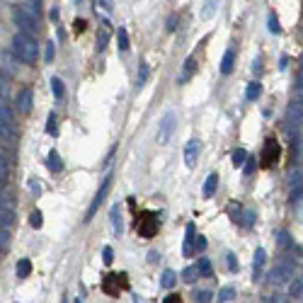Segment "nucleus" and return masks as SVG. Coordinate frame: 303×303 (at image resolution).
<instances>
[{
  "label": "nucleus",
  "mask_w": 303,
  "mask_h": 303,
  "mask_svg": "<svg viewBox=\"0 0 303 303\" xmlns=\"http://www.w3.org/2000/svg\"><path fill=\"white\" fill-rule=\"evenodd\" d=\"M276 235H279V245H281V248H289V245H293L286 231H279V233H276Z\"/></svg>",
  "instance_id": "obj_44"
},
{
  "label": "nucleus",
  "mask_w": 303,
  "mask_h": 303,
  "mask_svg": "<svg viewBox=\"0 0 303 303\" xmlns=\"http://www.w3.org/2000/svg\"><path fill=\"white\" fill-rule=\"evenodd\" d=\"M196 272H199V276H214V264H211V260L201 257V260L196 262Z\"/></svg>",
  "instance_id": "obj_18"
},
{
  "label": "nucleus",
  "mask_w": 303,
  "mask_h": 303,
  "mask_svg": "<svg viewBox=\"0 0 303 303\" xmlns=\"http://www.w3.org/2000/svg\"><path fill=\"white\" fill-rule=\"evenodd\" d=\"M260 95H262V85L257 83V80H252V83L248 85V90H245V97H248V99H257Z\"/></svg>",
  "instance_id": "obj_27"
},
{
  "label": "nucleus",
  "mask_w": 303,
  "mask_h": 303,
  "mask_svg": "<svg viewBox=\"0 0 303 303\" xmlns=\"http://www.w3.org/2000/svg\"><path fill=\"white\" fill-rule=\"evenodd\" d=\"M102 257H105V264H112V262H114V252H112L110 245H107V248L102 250Z\"/></svg>",
  "instance_id": "obj_48"
},
{
  "label": "nucleus",
  "mask_w": 303,
  "mask_h": 303,
  "mask_svg": "<svg viewBox=\"0 0 303 303\" xmlns=\"http://www.w3.org/2000/svg\"><path fill=\"white\" fill-rule=\"evenodd\" d=\"M112 223H114V231H117V233H122V231H124V226H122V219H119V207L112 209Z\"/></svg>",
  "instance_id": "obj_35"
},
{
  "label": "nucleus",
  "mask_w": 303,
  "mask_h": 303,
  "mask_svg": "<svg viewBox=\"0 0 303 303\" xmlns=\"http://www.w3.org/2000/svg\"><path fill=\"white\" fill-rule=\"evenodd\" d=\"M102 289L107 291V293H112V296H117L122 289H126V274H110L105 279Z\"/></svg>",
  "instance_id": "obj_8"
},
{
  "label": "nucleus",
  "mask_w": 303,
  "mask_h": 303,
  "mask_svg": "<svg viewBox=\"0 0 303 303\" xmlns=\"http://www.w3.org/2000/svg\"><path fill=\"white\" fill-rule=\"evenodd\" d=\"M240 223H243L245 228H250V226L255 223V211H243V216H240Z\"/></svg>",
  "instance_id": "obj_39"
},
{
  "label": "nucleus",
  "mask_w": 303,
  "mask_h": 303,
  "mask_svg": "<svg viewBox=\"0 0 303 303\" xmlns=\"http://www.w3.org/2000/svg\"><path fill=\"white\" fill-rule=\"evenodd\" d=\"M281 158V146L276 143L274 138H267L264 146H262V155H260V165L262 167H274Z\"/></svg>",
  "instance_id": "obj_6"
},
{
  "label": "nucleus",
  "mask_w": 303,
  "mask_h": 303,
  "mask_svg": "<svg viewBox=\"0 0 303 303\" xmlns=\"http://www.w3.org/2000/svg\"><path fill=\"white\" fill-rule=\"evenodd\" d=\"M289 293L291 298H298V301H303V276L301 279H293L289 284Z\"/></svg>",
  "instance_id": "obj_19"
},
{
  "label": "nucleus",
  "mask_w": 303,
  "mask_h": 303,
  "mask_svg": "<svg viewBox=\"0 0 303 303\" xmlns=\"http://www.w3.org/2000/svg\"><path fill=\"white\" fill-rule=\"evenodd\" d=\"M219 301H223V303H228V301H233L235 298V289L233 286H223V289L219 291V296H216Z\"/></svg>",
  "instance_id": "obj_29"
},
{
  "label": "nucleus",
  "mask_w": 303,
  "mask_h": 303,
  "mask_svg": "<svg viewBox=\"0 0 303 303\" xmlns=\"http://www.w3.org/2000/svg\"><path fill=\"white\" fill-rule=\"evenodd\" d=\"M245 160H248V151H243V148H235V151L231 153V163H233L235 167H243V165H245Z\"/></svg>",
  "instance_id": "obj_21"
},
{
  "label": "nucleus",
  "mask_w": 303,
  "mask_h": 303,
  "mask_svg": "<svg viewBox=\"0 0 303 303\" xmlns=\"http://www.w3.org/2000/svg\"><path fill=\"white\" fill-rule=\"evenodd\" d=\"M117 39H119V51H129V34L124 27L117 29Z\"/></svg>",
  "instance_id": "obj_28"
},
{
  "label": "nucleus",
  "mask_w": 303,
  "mask_h": 303,
  "mask_svg": "<svg viewBox=\"0 0 303 303\" xmlns=\"http://www.w3.org/2000/svg\"><path fill=\"white\" fill-rule=\"evenodd\" d=\"M192 243H194V226H187V233H184V255H192Z\"/></svg>",
  "instance_id": "obj_26"
},
{
  "label": "nucleus",
  "mask_w": 303,
  "mask_h": 303,
  "mask_svg": "<svg viewBox=\"0 0 303 303\" xmlns=\"http://www.w3.org/2000/svg\"><path fill=\"white\" fill-rule=\"evenodd\" d=\"M13 49H15V56H17V61H22V63H34L37 61V56H39V46L37 42L25 34V32H17L13 39Z\"/></svg>",
  "instance_id": "obj_1"
},
{
  "label": "nucleus",
  "mask_w": 303,
  "mask_h": 303,
  "mask_svg": "<svg viewBox=\"0 0 303 303\" xmlns=\"http://www.w3.org/2000/svg\"><path fill=\"white\" fill-rule=\"evenodd\" d=\"M51 92H54L58 99L63 97V92H66V90H63V83H61L58 78H51Z\"/></svg>",
  "instance_id": "obj_36"
},
{
  "label": "nucleus",
  "mask_w": 303,
  "mask_h": 303,
  "mask_svg": "<svg viewBox=\"0 0 303 303\" xmlns=\"http://www.w3.org/2000/svg\"><path fill=\"white\" fill-rule=\"evenodd\" d=\"M29 223H32V228H42V223H44L42 211H34V214H32V219H29Z\"/></svg>",
  "instance_id": "obj_41"
},
{
  "label": "nucleus",
  "mask_w": 303,
  "mask_h": 303,
  "mask_svg": "<svg viewBox=\"0 0 303 303\" xmlns=\"http://www.w3.org/2000/svg\"><path fill=\"white\" fill-rule=\"evenodd\" d=\"M163 301H165V303H177V301H179V296H177V293H170V296H165Z\"/></svg>",
  "instance_id": "obj_52"
},
{
  "label": "nucleus",
  "mask_w": 303,
  "mask_h": 303,
  "mask_svg": "<svg viewBox=\"0 0 303 303\" xmlns=\"http://www.w3.org/2000/svg\"><path fill=\"white\" fill-rule=\"evenodd\" d=\"M54 46H56L54 42H49V44H46V54H44V58H46V63H51V61H54Z\"/></svg>",
  "instance_id": "obj_47"
},
{
  "label": "nucleus",
  "mask_w": 303,
  "mask_h": 303,
  "mask_svg": "<svg viewBox=\"0 0 303 303\" xmlns=\"http://www.w3.org/2000/svg\"><path fill=\"white\" fill-rule=\"evenodd\" d=\"M286 117H289V122H303V99H298V97L291 99Z\"/></svg>",
  "instance_id": "obj_11"
},
{
  "label": "nucleus",
  "mask_w": 303,
  "mask_h": 303,
  "mask_svg": "<svg viewBox=\"0 0 303 303\" xmlns=\"http://www.w3.org/2000/svg\"><path fill=\"white\" fill-rule=\"evenodd\" d=\"M13 141H15V126L5 124L0 119V143H13Z\"/></svg>",
  "instance_id": "obj_15"
},
{
  "label": "nucleus",
  "mask_w": 303,
  "mask_h": 303,
  "mask_svg": "<svg viewBox=\"0 0 303 303\" xmlns=\"http://www.w3.org/2000/svg\"><path fill=\"white\" fill-rule=\"evenodd\" d=\"M291 279H293V262H279V264H274V267L269 269V274H267V281L274 284V286L289 284Z\"/></svg>",
  "instance_id": "obj_5"
},
{
  "label": "nucleus",
  "mask_w": 303,
  "mask_h": 303,
  "mask_svg": "<svg viewBox=\"0 0 303 303\" xmlns=\"http://www.w3.org/2000/svg\"><path fill=\"white\" fill-rule=\"evenodd\" d=\"M194 248L199 250V252H204V250H207V238H201V235H199V238H196V243H194Z\"/></svg>",
  "instance_id": "obj_50"
},
{
  "label": "nucleus",
  "mask_w": 303,
  "mask_h": 303,
  "mask_svg": "<svg viewBox=\"0 0 303 303\" xmlns=\"http://www.w3.org/2000/svg\"><path fill=\"white\" fill-rule=\"evenodd\" d=\"M8 175H10V170H8V160L0 155V187H5V182H8Z\"/></svg>",
  "instance_id": "obj_33"
},
{
  "label": "nucleus",
  "mask_w": 303,
  "mask_h": 303,
  "mask_svg": "<svg viewBox=\"0 0 303 303\" xmlns=\"http://www.w3.org/2000/svg\"><path fill=\"white\" fill-rule=\"evenodd\" d=\"M194 301H199V303H209V301H214V293H211V291H196Z\"/></svg>",
  "instance_id": "obj_40"
},
{
  "label": "nucleus",
  "mask_w": 303,
  "mask_h": 303,
  "mask_svg": "<svg viewBox=\"0 0 303 303\" xmlns=\"http://www.w3.org/2000/svg\"><path fill=\"white\" fill-rule=\"evenodd\" d=\"M245 163H248V165L243 167V175H245V177H250V175H252V170H255V158H252V160H245Z\"/></svg>",
  "instance_id": "obj_49"
},
{
  "label": "nucleus",
  "mask_w": 303,
  "mask_h": 303,
  "mask_svg": "<svg viewBox=\"0 0 303 303\" xmlns=\"http://www.w3.org/2000/svg\"><path fill=\"white\" fill-rule=\"evenodd\" d=\"M15 272H17V279H27V276L32 274V262H29V260H20Z\"/></svg>",
  "instance_id": "obj_22"
},
{
  "label": "nucleus",
  "mask_w": 303,
  "mask_h": 303,
  "mask_svg": "<svg viewBox=\"0 0 303 303\" xmlns=\"http://www.w3.org/2000/svg\"><path fill=\"white\" fill-rule=\"evenodd\" d=\"M216 8H219V0H207V5H204V10H201V17L209 20L211 15L216 13Z\"/></svg>",
  "instance_id": "obj_31"
},
{
  "label": "nucleus",
  "mask_w": 303,
  "mask_h": 303,
  "mask_svg": "<svg viewBox=\"0 0 303 303\" xmlns=\"http://www.w3.org/2000/svg\"><path fill=\"white\" fill-rule=\"evenodd\" d=\"M110 187H112V177H107L102 184H99V189H97V194H95V199H92V204H90L87 214H85V223H90V219L97 214V209L105 204V199H107V194H110Z\"/></svg>",
  "instance_id": "obj_7"
},
{
  "label": "nucleus",
  "mask_w": 303,
  "mask_h": 303,
  "mask_svg": "<svg viewBox=\"0 0 303 303\" xmlns=\"http://www.w3.org/2000/svg\"><path fill=\"white\" fill-rule=\"evenodd\" d=\"M267 29H269L272 34H279V32H281V27H279V20H276L274 13H269V17H267Z\"/></svg>",
  "instance_id": "obj_32"
},
{
  "label": "nucleus",
  "mask_w": 303,
  "mask_h": 303,
  "mask_svg": "<svg viewBox=\"0 0 303 303\" xmlns=\"http://www.w3.org/2000/svg\"><path fill=\"white\" fill-rule=\"evenodd\" d=\"M252 68H255V73H257V75H260V73H262V66H260V58H255V63H252Z\"/></svg>",
  "instance_id": "obj_54"
},
{
  "label": "nucleus",
  "mask_w": 303,
  "mask_h": 303,
  "mask_svg": "<svg viewBox=\"0 0 303 303\" xmlns=\"http://www.w3.org/2000/svg\"><path fill=\"white\" fill-rule=\"evenodd\" d=\"M95 8H99L102 13H112V8H114V0H95Z\"/></svg>",
  "instance_id": "obj_38"
},
{
  "label": "nucleus",
  "mask_w": 303,
  "mask_h": 303,
  "mask_svg": "<svg viewBox=\"0 0 303 303\" xmlns=\"http://www.w3.org/2000/svg\"><path fill=\"white\" fill-rule=\"evenodd\" d=\"M85 27H87V22H85V20H75V22H73V32H75V34H83Z\"/></svg>",
  "instance_id": "obj_46"
},
{
  "label": "nucleus",
  "mask_w": 303,
  "mask_h": 303,
  "mask_svg": "<svg viewBox=\"0 0 303 303\" xmlns=\"http://www.w3.org/2000/svg\"><path fill=\"white\" fill-rule=\"evenodd\" d=\"M196 274H199V272H196V267H187V269L182 272V279L192 284V281H194V276H196Z\"/></svg>",
  "instance_id": "obj_43"
},
{
  "label": "nucleus",
  "mask_w": 303,
  "mask_h": 303,
  "mask_svg": "<svg viewBox=\"0 0 303 303\" xmlns=\"http://www.w3.org/2000/svg\"><path fill=\"white\" fill-rule=\"evenodd\" d=\"M0 119L5 122V124H10V126H15V112L5 105V102H0Z\"/></svg>",
  "instance_id": "obj_23"
},
{
  "label": "nucleus",
  "mask_w": 303,
  "mask_h": 303,
  "mask_svg": "<svg viewBox=\"0 0 303 303\" xmlns=\"http://www.w3.org/2000/svg\"><path fill=\"white\" fill-rule=\"evenodd\" d=\"M46 131H49L51 136H56V114H54V112L49 114V122H46Z\"/></svg>",
  "instance_id": "obj_45"
},
{
  "label": "nucleus",
  "mask_w": 303,
  "mask_h": 303,
  "mask_svg": "<svg viewBox=\"0 0 303 303\" xmlns=\"http://www.w3.org/2000/svg\"><path fill=\"white\" fill-rule=\"evenodd\" d=\"M49 170H51V172H58V170H63V160H61L58 151H49Z\"/></svg>",
  "instance_id": "obj_20"
},
{
  "label": "nucleus",
  "mask_w": 303,
  "mask_h": 303,
  "mask_svg": "<svg viewBox=\"0 0 303 303\" xmlns=\"http://www.w3.org/2000/svg\"><path fill=\"white\" fill-rule=\"evenodd\" d=\"M10 248V231L8 228H0V250Z\"/></svg>",
  "instance_id": "obj_37"
},
{
  "label": "nucleus",
  "mask_w": 303,
  "mask_h": 303,
  "mask_svg": "<svg viewBox=\"0 0 303 303\" xmlns=\"http://www.w3.org/2000/svg\"><path fill=\"white\" fill-rule=\"evenodd\" d=\"M264 262H267V252H264L262 248H257V250H255V276H260Z\"/></svg>",
  "instance_id": "obj_24"
},
{
  "label": "nucleus",
  "mask_w": 303,
  "mask_h": 303,
  "mask_svg": "<svg viewBox=\"0 0 303 303\" xmlns=\"http://www.w3.org/2000/svg\"><path fill=\"white\" fill-rule=\"evenodd\" d=\"M0 92H3V95L8 92V80H5V75H3V73H0Z\"/></svg>",
  "instance_id": "obj_51"
},
{
  "label": "nucleus",
  "mask_w": 303,
  "mask_h": 303,
  "mask_svg": "<svg viewBox=\"0 0 303 303\" xmlns=\"http://www.w3.org/2000/svg\"><path fill=\"white\" fill-rule=\"evenodd\" d=\"M226 267H228L231 272H238V269H240V264H238V257H235V255H228V257H226Z\"/></svg>",
  "instance_id": "obj_42"
},
{
  "label": "nucleus",
  "mask_w": 303,
  "mask_h": 303,
  "mask_svg": "<svg viewBox=\"0 0 303 303\" xmlns=\"http://www.w3.org/2000/svg\"><path fill=\"white\" fill-rule=\"evenodd\" d=\"M110 25L105 22V27H99V32H97V51H105L107 49V44H110Z\"/></svg>",
  "instance_id": "obj_16"
},
{
  "label": "nucleus",
  "mask_w": 303,
  "mask_h": 303,
  "mask_svg": "<svg viewBox=\"0 0 303 303\" xmlns=\"http://www.w3.org/2000/svg\"><path fill=\"white\" fill-rule=\"evenodd\" d=\"M134 228H136V233L141 238H153V235L158 233V228H160V223H158V216L151 214V211H143L136 221H134Z\"/></svg>",
  "instance_id": "obj_4"
},
{
  "label": "nucleus",
  "mask_w": 303,
  "mask_h": 303,
  "mask_svg": "<svg viewBox=\"0 0 303 303\" xmlns=\"http://www.w3.org/2000/svg\"><path fill=\"white\" fill-rule=\"evenodd\" d=\"M196 70V61H194L192 56L184 61V68H182V73H179V78H177V83H187L189 78H192V73Z\"/></svg>",
  "instance_id": "obj_14"
},
{
  "label": "nucleus",
  "mask_w": 303,
  "mask_h": 303,
  "mask_svg": "<svg viewBox=\"0 0 303 303\" xmlns=\"http://www.w3.org/2000/svg\"><path fill=\"white\" fill-rule=\"evenodd\" d=\"M289 201L293 204V207H298V204H303V184H298V187H293V192H291Z\"/></svg>",
  "instance_id": "obj_30"
},
{
  "label": "nucleus",
  "mask_w": 303,
  "mask_h": 303,
  "mask_svg": "<svg viewBox=\"0 0 303 303\" xmlns=\"http://www.w3.org/2000/svg\"><path fill=\"white\" fill-rule=\"evenodd\" d=\"M13 17H15V25L20 27V32H25L29 37H34L39 32V20H37V15L32 13L29 8H15Z\"/></svg>",
  "instance_id": "obj_2"
},
{
  "label": "nucleus",
  "mask_w": 303,
  "mask_h": 303,
  "mask_svg": "<svg viewBox=\"0 0 303 303\" xmlns=\"http://www.w3.org/2000/svg\"><path fill=\"white\" fill-rule=\"evenodd\" d=\"M148 75H151V66L146 63V61H141L138 63V78H136V87H143L146 80H148Z\"/></svg>",
  "instance_id": "obj_17"
},
{
  "label": "nucleus",
  "mask_w": 303,
  "mask_h": 303,
  "mask_svg": "<svg viewBox=\"0 0 303 303\" xmlns=\"http://www.w3.org/2000/svg\"><path fill=\"white\" fill-rule=\"evenodd\" d=\"M32 105H34V90L32 87H25L20 95H17V107L22 114H29L32 112Z\"/></svg>",
  "instance_id": "obj_9"
},
{
  "label": "nucleus",
  "mask_w": 303,
  "mask_h": 303,
  "mask_svg": "<svg viewBox=\"0 0 303 303\" xmlns=\"http://www.w3.org/2000/svg\"><path fill=\"white\" fill-rule=\"evenodd\" d=\"M296 87H303V68L298 70V75H296Z\"/></svg>",
  "instance_id": "obj_53"
},
{
  "label": "nucleus",
  "mask_w": 303,
  "mask_h": 303,
  "mask_svg": "<svg viewBox=\"0 0 303 303\" xmlns=\"http://www.w3.org/2000/svg\"><path fill=\"white\" fill-rule=\"evenodd\" d=\"M175 126H177V114L175 112H165L163 119L158 122V129H155V143L165 146L167 141L172 138V134H175Z\"/></svg>",
  "instance_id": "obj_3"
},
{
  "label": "nucleus",
  "mask_w": 303,
  "mask_h": 303,
  "mask_svg": "<svg viewBox=\"0 0 303 303\" xmlns=\"http://www.w3.org/2000/svg\"><path fill=\"white\" fill-rule=\"evenodd\" d=\"M175 281H177V274H175L172 269H165L163 276H160V284H163L165 289H172V286H175Z\"/></svg>",
  "instance_id": "obj_25"
},
{
  "label": "nucleus",
  "mask_w": 303,
  "mask_h": 303,
  "mask_svg": "<svg viewBox=\"0 0 303 303\" xmlns=\"http://www.w3.org/2000/svg\"><path fill=\"white\" fill-rule=\"evenodd\" d=\"M228 216H231L233 221H238V223H240V216H243V207H240L238 201H233V204L228 207Z\"/></svg>",
  "instance_id": "obj_34"
},
{
  "label": "nucleus",
  "mask_w": 303,
  "mask_h": 303,
  "mask_svg": "<svg viewBox=\"0 0 303 303\" xmlns=\"http://www.w3.org/2000/svg\"><path fill=\"white\" fill-rule=\"evenodd\" d=\"M216 189H219V175H216V172H211V175H209L207 177V182H204V196H207V199H211V196H214V194H216Z\"/></svg>",
  "instance_id": "obj_13"
},
{
  "label": "nucleus",
  "mask_w": 303,
  "mask_h": 303,
  "mask_svg": "<svg viewBox=\"0 0 303 303\" xmlns=\"http://www.w3.org/2000/svg\"><path fill=\"white\" fill-rule=\"evenodd\" d=\"M175 25H177V20H172V17H170V20H167V29H170V32H175Z\"/></svg>",
  "instance_id": "obj_55"
},
{
  "label": "nucleus",
  "mask_w": 303,
  "mask_h": 303,
  "mask_svg": "<svg viewBox=\"0 0 303 303\" xmlns=\"http://www.w3.org/2000/svg\"><path fill=\"white\" fill-rule=\"evenodd\" d=\"M233 63H235V51L233 49H226V54L221 58V73H223V75L233 73Z\"/></svg>",
  "instance_id": "obj_12"
},
{
  "label": "nucleus",
  "mask_w": 303,
  "mask_h": 303,
  "mask_svg": "<svg viewBox=\"0 0 303 303\" xmlns=\"http://www.w3.org/2000/svg\"><path fill=\"white\" fill-rule=\"evenodd\" d=\"M196 158H199V141L192 138V141H187V146H184V165L194 167Z\"/></svg>",
  "instance_id": "obj_10"
}]
</instances>
